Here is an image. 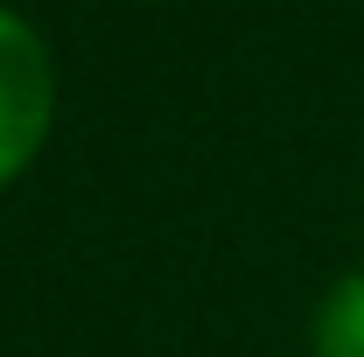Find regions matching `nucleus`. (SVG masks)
Instances as JSON below:
<instances>
[{"label":"nucleus","instance_id":"nucleus-1","mask_svg":"<svg viewBox=\"0 0 364 357\" xmlns=\"http://www.w3.org/2000/svg\"><path fill=\"white\" fill-rule=\"evenodd\" d=\"M56 127V56L43 28L0 7V189L43 154Z\"/></svg>","mask_w":364,"mask_h":357},{"label":"nucleus","instance_id":"nucleus-2","mask_svg":"<svg viewBox=\"0 0 364 357\" xmlns=\"http://www.w3.org/2000/svg\"><path fill=\"white\" fill-rule=\"evenodd\" d=\"M309 343H316V357H364V267L329 280V294L316 302Z\"/></svg>","mask_w":364,"mask_h":357}]
</instances>
